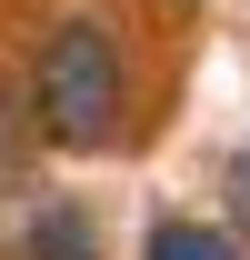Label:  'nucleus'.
Here are the masks:
<instances>
[{"label":"nucleus","instance_id":"obj_2","mask_svg":"<svg viewBox=\"0 0 250 260\" xmlns=\"http://www.w3.org/2000/svg\"><path fill=\"white\" fill-rule=\"evenodd\" d=\"M10 260H100V230L80 200H40L20 220V240H10Z\"/></svg>","mask_w":250,"mask_h":260},{"label":"nucleus","instance_id":"obj_4","mask_svg":"<svg viewBox=\"0 0 250 260\" xmlns=\"http://www.w3.org/2000/svg\"><path fill=\"white\" fill-rule=\"evenodd\" d=\"M20 140H30V110H10V100H0V190L20 180Z\"/></svg>","mask_w":250,"mask_h":260},{"label":"nucleus","instance_id":"obj_3","mask_svg":"<svg viewBox=\"0 0 250 260\" xmlns=\"http://www.w3.org/2000/svg\"><path fill=\"white\" fill-rule=\"evenodd\" d=\"M140 260H250V250L230 240V230H210V220H160Z\"/></svg>","mask_w":250,"mask_h":260},{"label":"nucleus","instance_id":"obj_5","mask_svg":"<svg viewBox=\"0 0 250 260\" xmlns=\"http://www.w3.org/2000/svg\"><path fill=\"white\" fill-rule=\"evenodd\" d=\"M230 220L250 230V150H240V160H230Z\"/></svg>","mask_w":250,"mask_h":260},{"label":"nucleus","instance_id":"obj_1","mask_svg":"<svg viewBox=\"0 0 250 260\" xmlns=\"http://www.w3.org/2000/svg\"><path fill=\"white\" fill-rule=\"evenodd\" d=\"M120 110H130V80H120V50L100 20H70L50 30L30 70V130L40 140H60V150H110L120 140Z\"/></svg>","mask_w":250,"mask_h":260}]
</instances>
